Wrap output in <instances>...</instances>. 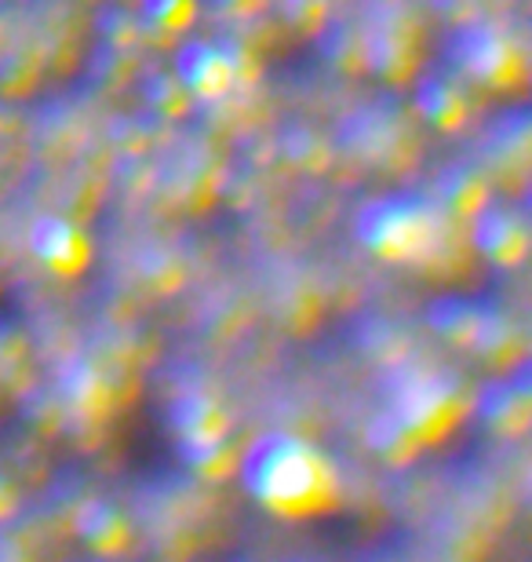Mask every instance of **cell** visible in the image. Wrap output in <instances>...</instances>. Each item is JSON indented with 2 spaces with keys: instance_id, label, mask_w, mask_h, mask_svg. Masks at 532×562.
<instances>
[{
  "instance_id": "6da1fadb",
  "label": "cell",
  "mask_w": 532,
  "mask_h": 562,
  "mask_svg": "<svg viewBox=\"0 0 532 562\" xmlns=\"http://www.w3.org/2000/svg\"><path fill=\"white\" fill-rule=\"evenodd\" d=\"M245 486L278 515H314L332 508L336 475L328 460L303 438L270 435L245 460Z\"/></svg>"
},
{
  "instance_id": "7a4b0ae2",
  "label": "cell",
  "mask_w": 532,
  "mask_h": 562,
  "mask_svg": "<svg viewBox=\"0 0 532 562\" xmlns=\"http://www.w3.org/2000/svg\"><path fill=\"white\" fill-rule=\"evenodd\" d=\"M358 234L390 263H430L449 245V227L423 201H376L358 216Z\"/></svg>"
},
{
  "instance_id": "3957f363",
  "label": "cell",
  "mask_w": 532,
  "mask_h": 562,
  "mask_svg": "<svg viewBox=\"0 0 532 562\" xmlns=\"http://www.w3.org/2000/svg\"><path fill=\"white\" fill-rule=\"evenodd\" d=\"M33 252L44 260L55 274H77L88 260V245L66 220L44 216L33 227Z\"/></svg>"
},
{
  "instance_id": "277c9868",
  "label": "cell",
  "mask_w": 532,
  "mask_h": 562,
  "mask_svg": "<svg viewBox=\"0 0 532 562\" xmlns=\"http://www.w3.org/2000/svg\"><path fill=\"white\" fill-rule=\"evenodd\" d=\"M460 59L471 74H478L482 81H507V74L514 70V52L500 33L474 26L467 37L460 41Z\"/></svg>"
},
{
  "instance_id": "5b68a950",
  "label": "cell",
  "mask_w": 532,
  "mask_h": 562,
  "mask_svg": "<svg viewBox=\"0 0 532 562\" xmlns=\"http://www.w3.org/2000/svg\"><path fill=\"white\" fill-rule=\"evenodd\" d=\"M445 398L449 391L441 387V380H427L420 373L409 376V384L401 387L398 395V417L405 427H427V424H441L445 417Z\"/></svg>"
},
{
  "instance_id": "8992f818",
  "label": "cell",
  "mask_w": 532,
  "mask_h": 562,
  "mask_svg": "<svg viewBox=\"0 0 532 562\" xmlns=\"http://www.w3.org/2000/svg\"><path fill=\"white\" fill-rule=\"evenodd\" d=\"M179 70H183L190 88H197V92H205V95H219L223 88L230 85V59H226L219 48H205V44L190 48L183 59H179Z\"/></svg>"
}]
</instances>
